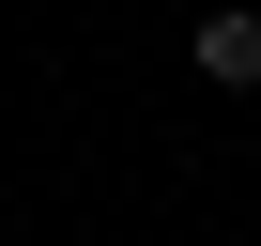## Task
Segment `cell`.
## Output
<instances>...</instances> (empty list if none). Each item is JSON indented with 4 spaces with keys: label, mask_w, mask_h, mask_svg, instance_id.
Wrapping results in <instances>:
<instances>
[{
    "label": "cell",
    "mask_w": 261,
    "mask_h": 246,
    "mask_svg": "<svg viewBox=\"0 0 261 246\" xmlns=\"http://www.w3.org/2000/svg\"><path fill=\"white\" fill-rule=\"evenodd\" d=\"M200 77L215 92H261V0H215L200 16Z\"/></svg>",
    "instance_id": "6da1fadb"
}]
</instances>
